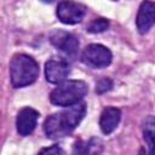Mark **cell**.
<instances>
[{
	"label": "cell",
	"instance_id": "obj_3",
	"mask_svg": "<svg viewBox=\"0 0 155 155\" xmlns=\"http://www.w3.org/2000/svg\"><path fill=\"white\" fill-rule=\"evenodd\" d=\"M87 84L82 80L62 81L50 93V101L58 107H69L79 103L87 93Z\"/></svg>",
	"mask_w": 155,
	"mask_h": 155
},
{
	"label": "cell",
	"instance_id": "obj_10",
	"mask_svg": "<svg viewBox=\"0 0 155 155\" xmlns=\"http://www.w3.org/2000/svg\"><path fill=\"white\" fill-rule=\"evenodd\" d=\"M121 111L115 107H107L103 109L99 117V127L104 134H110L114 132L120 122Z\"/></svg>",
	"mask_w": 155,
	"mask_h": 155
},
{
	"label": "cell",
	"instance_id": "obj_5",
	"mask_svg": "<svg viewBox=\"0 0 155 155\" xmlns=\"http://www.w3.org/2000/svg\"><path fill=\"white\" fill-rule=\"evenodd\" d=\"M56 15L64 24H76L84 19L86 15V7L85 5L73 0H63L58 4Z\"/></svg>",
	"mask_w": 155,
	"mask_h": 155
},
{
	"label": "cell",
	"instance_id": "obj_13",
	"mask_svg": "<svg viewBox=\"0 0 155 155\" xmlns=\"http://www.w3.org/2000/svg\"><path fill=\"white\" fill-rule=\"evenodd\" d=\"M111 88H113V81L109 78H102L96 84V92L99 93V94L105 93V92L110 91Z\"/></svg>",
	"mask_w": 155,
	"mask_h": 155
},
{
	"label": "cell",
	"instance_id": "obj_6",
	"mask_svg": "<svg viewBox=\"0 0 155 155\" xmlns=\"http://www.w3.org/2000/svg\"><path fill=\"white\" fill-rule=\"evenodd\" d=\"M50 41L56 48L61 50L68 56H74L79 48L78 38L64 30H58V29L53 30L50 34Z\"/></svg>",
	"mask_w": 155,
	"mask_h": 155
},
{
	"label": "cell",
	"instance_id": "obj_9",
	"mask_svg": "<svg viewBox=\"0 0 155 155\" xmlns=\"http://www.w3.org/2000/svg\"><path fill=\"white\" fill-rule=\"evenodd\" d=\"M155 21V5L151 0H144L138 10L136 24L140 34H145L150 30Z\"/></svg>",
	"mask_w": 155,
	"mask_h": 155
},
{
	"label": "cell",
	"instance_id": "obj_11",
	"mask_svg": "<svg viewBox=\"0 0 155 155\" xmlns=\"http://www.w3.org/2000/svg\"><path fill=\"white\" fill-rule=\"evenodd\" d=\"M143 134H144V140L148 144L149 153H151L154 148V134H155V121L153 115H149L145 119L143 125Z\"/></svg>",
	"mask_w": 155,
	"mask_h": 155
},
{
	"label": "cell",
	"instance_id": "obj_7",
	"mask_svg": "<svg viewBox=\"0 0 155 155\" xmlns=\"http://www.w3.org/2000/svg\"><path fill=\"white\" fill-rule=\"evenodd\" d=\"M70 73V67L62 58H51L45 64V76L51 84H59L65 80Z\"/></svg>",
	"mask_w": 155,
	"mask_h": 155
},
{
	"label": "cell",
	"instance_id": "obj_14",
	"mask_svg": "<svg viewBox=\"0 0 155 155\" xmlns=\"http://www.w3.org/2000/svg\"><path fill=\"white\" fill-rule=\"evenodd\" d=\"M41 154H64V151L58 147V145H53L51 148H45V149H41L40 150Z\"/></svg>",
	"mask_w": 155,
	"mask_h": 155
},
{
	"label": "cell",
	"instance_id": "obj_4",
	"mask_svg": "<svg viewBox=\"0 0 155 155\" xmlns=\"http://www.w3.org/2000/svg\"><path fill=\"white\" fill-rule=\"evenodd\" d=\"M111 59L113 54L110 50L101 44H91L86 46L81 54L82 63L94 69L108 67L111 63Z\"/></svg>",
	"mask_w": 155,
	"mask_h": 155
},
{
	"label": "cell",
	"instance_id": "obj_8",
	"mask_svg": "<svg viewBox=\"0 0 155 155\" xmlns=\"http://www.w3.org/2000/svg\"><path fill=\"white\" fill-rule=\"evenodd\" d=\"M38 119H39V113L35 109H33L30 107H25V108L21 109L18 111L17 119H16V127H17L18 134H21L23 137L29 136L35 130Z\"/></svg>",
	"mask_w": 155,
	"mask_h": 155
},
{
	"label": "cell",
	"instance_id": "obj_12",
	"mask_svg": "<svg viewBox=\"0 0 155 155\" xmlns=\"http://www.w3.org/2000/svg\"><path fill=\"white\" fill-rule=\"evenodd\" d=\"M108 27H109V21L107 18H97L90 23V25L87 27V31L92 34H97L107 30Z\"/></svg>",
	"mask_w": 155,
	"mask_h": 155
},
{
	"label": "cell",
	"instance_id": "obj_2",
	"mask_svg": "<svg viewBox=\"0 0 155 155\" xmlns=\"http://www.w3.org/2000/svg\"><path fill=\"white\" fill-rule=\"evenodd\" d=\"M39 78V64L34 58L24 53H17L10 62V79L16 88L31 85Z\"/></svg>",
	"mask_w": 155,
	"mask_h": 155
},
{
	"label": "cell",
	"instance_id": "obj_15",
	"mask_svg": "<svg viewBox=\"0 0 155 155\" xmlns=\"http://www.w3.org/2000/svg\"><path fill=\"white\" fill-rule=\"evenodd\" d=\"M41 1H42V2H47V4H48V2H52L53 0H41Z\"/></svg>",
	"mask_w": 155,
	"mask_h": 155
},
{
	"label": "cell",
	"instance_id": "obj_16",
	"mask_svg": "<svg viewBox=\"0 0 155 155\" xmlns=\"http://www.w3.org/2000/svg\"><path fill=\"white\" fill-rule=\"evenodd\" d=\"M111 1H117V0H111Z\"/></svg>",
	"mask_w": 155,
	"mask_h": 155
},
{
	"label": "cell",
	"instance_id": "obj_1",
	"mask_svg": "<svg viewBox=\"0 0 155 155\" xmlns=\"http://www.w3.org/2000/svg\"><path fill=\"white\" fill-rule=\"evenodd\" d=\"M65 109L50 115L44 124V131L50 139H59L69 136L81 122L86 114L85 103H75Z\"/></svg>",
	"mask_w": 155,
	"mask_h": 155
}]
</instances>
